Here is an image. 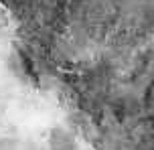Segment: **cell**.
Listing matches in <instances>:
<instances>
[{"instance_id": "1", "label": "cell", "mask_w": 154, "mask_h": 150, "mask_svg": "<svg viewBox=\"0 0 154 150\" xmlns=\"http://www.w3.org/2000/svg\"><path fill=\"white\" fill-rule=\"evenodd\" d=\"M47 150H79V144L67 128L53 126L47 136Z\"/></svg>"}]
</instances>
